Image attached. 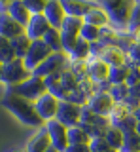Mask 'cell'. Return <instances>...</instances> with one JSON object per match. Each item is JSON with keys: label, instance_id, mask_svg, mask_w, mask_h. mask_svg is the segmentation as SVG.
Returning a JSON list of instances; mask_svg holds the SVG:
<instances>
[{"label": "cell", "instance_id": "cell-1", "mask_svg": "<svg viewBox=\"0 0 140 152\" xmlns=\"http://www.w3.org/2000/svg\"><path fill=\"white\" fill-rule=\"evenodd\" d=\"M0 103H2V107H6V110L10 112L12 116H15L21 124L36 127V129L44 127V122H42V118L38 116V112H36V104L32 101H29V99H25L23 95L15 93L12 88H6L4 97H2Z\"/></svg>", "mask_w": 140, "mask_h": 152}, {"label": "cell", "instance_id": "cell-2", "mask_svg": "<svg viewBox=\"0 0 140 152\" xmlns=\"http://www.w3.org/2000/svg\"><path fill=\"white\" fill-rule=\"evenodd\" d=\"M100 6L106 10L110 17V27L118 32H127L136 2H123V0H104Z\"/></svg>", "mask_w": 140, "mask_h": 152}, {"label": "cell", "instance_id": "cell-3", "mask_svg": "<svg viewBox=\"0 0 140 152\" xmlns=\"http://www.w3.org/2000/svg\"><path fill=\"white\" fill-rule=\"evenodd\" d=\"M45 86H48V91L53 93L55 97H59L61 101H66V99L78 89V78L70 72V69L66 66L61 72H55L45 78Z\"/></svg>", "mask_w": 140, "mask_h": 152}, {"label": "cell", "instance_id": "cell-4", "mask_svg": "<svg viewBox=\"0 0 140 152\" xmlns=\"http://www.w3.org/2000/svg\"><path fill=\"white\" fill-rule=\"evenodd\" d=\"M80 126L89 133L91 139H102V137L106 135V131L112 127V122H110V118H106V116H99V114H95L85 104V107L82 108Z\"/></svg>", "mask_w": 140, "mask_h": 152}, {"label": "cell", "instance_id": "cell-5", "mask_svg": "<svg viewBox=\"0 0 140 152\" xmlns=\"http://www.w3.org/2000/svg\"><path fill=\"white\" fill-rule=\"evenodd\" d=\"M30 76H32V72L25 65V59H13L10 63H4L0 84H4L6 88H17L25 80H29Z\"/></svg>", "mask_w": 140, "mask_h": 152}, {"label": "cell", "instance_id": "cell-6", "mask_svg": "<svg viewBox=\"0 0 140 152\" xmlns=\"http://www.w3.org/2000/svg\"><path fill=\"white\" fill-rule=\"evenodd\" d=\"M15 93L23 95L25 99H29V101L36 103L42 95L48 93V86H45V78H40V76H34L32 74L29 80H25L23 84H19L17 88H12Z\"/></svg>", "mask_w": 140, "mask_h": 152}, {"label": "cell", "instance_id": "cell-7", "mask_svg": "<svg viewBox=\"0 0 140 152\" xmlns=\"http://www.w3.org/2000/svg\"><path fill=\"white\" fill-rule=\"evenodd\" d=\"M68 65H70V57L66 53H51V57H48L32 74L40 76V78H48V76L55 74V72L64 70Z\"/></svg>", "mask_w": 140, "mask_h": 152}, {"label": "cell", "instance_id": "cell-8", "mask_svg": "<svg viewBox=\"0 0 140 152\" xmlns=\"http://www.w3.org/2000/svg\"><path fill=\"white\" fill-rule=\"evenodd\" d=\"M44 126H45V129H48V133H49L51 146H53L55 150H59V152H66L68 145H70V142H68V127L63 126L57 118L45 122Z\"/></svg>", "mask_w": 140, "mask_h": 152}, {"label": "cell", "instance_id": "cell-9", "mask_svg": "<svg viewBox=\"0 0 140 152\" xmlns=\"http://www.w3.org/2000/svg\"><path fill=\"white\" fill-rule=\"evenodd\" d=\"M51 53H53L51 48L45 44L44 40H32V46H30L29 53H27V57H25V65L29 66L30 72H34L48 57H51Z\"/></svg>", "mask_w": 140, "mask_h": 152}, {"label": "cell", "instance_id": "cell-10", "mask_svg": "<svg viewBox=\"0 0 140 152\" xmlns=\"http://www.w3.org/2000/svg\"><path fill=\"white\" fill-rule=\"evenodd\" d=\"M34 104H36V112H38V116L42 118V122L45 124V122L57 118V112H59V107H61V99L48 91L45 95H42Z\"/></svg>", "mask_w": 140, "mask_h": 152}, {"label": "cell", "instance_id": "cell-11", "mask_svg": "<svg viewBox=\"0 0 140 152\" xmlns=\"http://www.w3.org/2000/svg\"><path fill=\"white\" fill-rule=\"evenodd\" d=\"M82 108L80 104H74L70 101H61L59 112H57V120L66 127H74V126H80L82 120Z\"/></svg>", "mask_w": 140, "mask_h": 152}, {"label": "cell", "instance_id": "cell-12", "mask_svg": "<svg viewBox=\"0 0 140 152\" xmlns=\"http://www.w3.org/2000/svg\"><path fill=\"white\" fill-rule=\"evenodd\" d=\"M44 15L49 21V25L53 28H57V31H61L64 19L68 17L66 12H64V8H63V0H48L45 10H44Z\"/></svg>", "mask_w": 140, "mask_h": 152}, {"label": "cell", "instance_id": "cell-13", "mask_svg": "<svg viewBox=\"0 0 140 152\" xmlns=\"http://www.w3.org/2000/svg\"><path fill=\"white\" fill-rule=\"evenodd\" d=\"M49 28H53L49 25V21L45 19L44 13H36V15L30 17L29 25H27V34H29L30 40H44V36L48 34Z\"/></svg>", "mask_w": 140, "mask_h": 152}, {"label": "cell", "instance_id": "cell-14", "mask_svg": "<svg viewBox=\"0 0 140 152\" xmlns=\"http://www.w3.org/2000/svg\"><path fill=\"white\" fill-rule=\"evenodd\" d=\"M87 107H89L95 114H99V116L108 118L112 108H114V99H112L110 93H95L93 97H89Z\"/></svg>", "mask_w": 140, "mask_h": 152}, {"label": "cell", "instance_id": "cell-15", "mask_svg": "<svg viewBox=\"0 0 140 152\" xmlns=\"http://www.w3.org/2000/svg\"><path fill=\"white\" fill-rule=\"evenodd\" d=\"M99 57L110 66V69H114V66H121V65H127V63H129L127 51L121 50L119 46L102 48V51H100V55H99Z\"/></svg>", "mask_w": 140, "mask_h": 152}, {"label": "cell", "instance_id": "cell-16", "mask_svg": "<svg viewBox=\"0 0 140 152\" xmlns=\"http://www.w3.org/2000/svg\"><path fill=\"white\" fill-rule=\"evenodd\" d=\"M23 32H27L25 27H23L21 23H17L8 12L0 13V34H2V36L13 40V38H17L19 34H23Z\"/></svg>", "mask_w": 140, "mask_h": 152}, {"label": "cell", "instance_id": "cell-17", "mask_svg": "<svg viewBox=\"0 0 140 152\" xmlns=\"http://www.w3.org/2000/svg\"><path fill=\"white\" fill-rule=\"evenodd\" d=\"M87 63H89V74L87 76H89L95 84L104 82V80L110 78V66L106 65L99 55H91L89 59H87Z\"/></svg>", "mask_w": 140, "mask_h": 152}, {"label": "cell", "instance_id": "cell-18", "mask_svg": "<svg viewBox=\"0 0 140 152\" xmlns=\"http://www.w3.org/2000/svg\"><path fill=\"white\" fill-rule=\"evenodd\" d=\"M49 146H51V139H49V133L44 126V127H40V129H36V133L29 139L25 150L27 152H45Z\"/></svg>", "mask_w": 140, "mask_h": 152}, {"label": "cell", "instance_id": "cell-19", "mask_svg": "<svg viewBox=\"0 0 140 152\" xmlns=\"http://www.w3.org/2000/svg\"><path fill=\"white\" fill-rule=\"evenodd\" d=\"M83 23L99 27V28H104V27H110V17H108L106 10L102 8L100 4H93L91 10L85 13V17H83Z\"/></svg>", "mask_w": 140, "mask_h": 152}, {"label": "cell", "instance_id": "cell-20", "mask_svg": "<svg viewBox=\"0 0 140 152\" xmlns=\"http://www.w3.org/2000/svg\"><path fill=\"white\" fill-rule=\"evenodd\" d=\"M8 13H10V15L15 19L17 23H21L25 28H27V25H29V21H30V17H32V13L27 10V6H25V2H23V0H12Z\"/></svg>", "mask_w": 140, "mask_h": 152}, {"label": "cell", "instance_id": "cell-21", "mask_svg": "<svg viewBox=\"0 0 140 152\" xmlns=\"http://www.w3.org/2000/svg\"><path fill=\"white\" fill-rule=\"evenodd\" d=\"M93 2H80V0H63V8L70 17H85V13L91 10Z\"/></svg>", "mask_w": 140, "mask_h": 152}, {"label": "cell", "instance_id": "cell-22", "mask_svg": "<svg viewBox=\"0 0 140 152\" xmlns=\"http://www.w3.org/2000/svg\"><path fill=\"white\" fill-rule=\"evenodd\" d=\"M131 114H133V110H131V107L127 103H114V108H112L108 118H110L112 126H119L121 122L127 120Z\"/></svg>", "mask_w": 140, "mask_h": 152}, {"label": "cell", "instance_id": "cell-23", "mask_svg": "<svg viewBox=\"0 0 140 152\" xmlns=\"http://www.w3.org/2000/svg\"><path fill=\"white\" fill-rule=\"evenodd\" d=\"M12 46H13V51H15L17 59H25L27 53H29V50H30V46H32V40L29 38L27 32H23V34H19L17 38L12 40Z\"/></svg>", "mask_w": 140, "mask_h": 152}, {"label": "cell", "instance_id": "cell-24", "mask_svg": "<svg viewBox=\"0 0 140 152\" xmlns=\"http://www.w3.org/2000/svg\"><path fill=\"white\" fill-rule=\"evenodd\" d=\"M68 57L72 61H87L91 57V44L89 42H85L83 38L76 42V46L72 48V51L68 53Z\"/></svg>", "mask_w": 140, "mask_h": 152}, {"label": "cell", "instance_id": "cell-25", "mask_svg": "<svg viewBox=\"0 0 140 152\" xmlns=\"http://www.w3.org/2000/svg\"><path fill=\"white\" fill-rule=\"evenodd\" d=\"M91 137L89 133L83 129L82 126H74L68 127V142L70 145H91Z\"/></svg>", "mask_w": 140, "mask_h": 152}, {"label": "cell", "instance_id": "cell-26", "mask_svg": "<svg viewBox=\"0 0 140 152\" xmlns=\"http://www.w3.org/2000/svg\"><path fill=\"white\" fill-rule=\"evenodd\" d=\"M104 139H106V142H108L112 148H115V150L121 152V148H123V142H125V133L121 131L118 126H112L110 129L106 131Z\"/></svg>", "mask_w": 140, "mask_h": 152}, {"label": "cell", "instance_id": "cell-27", "mask_svg": "<svg viewBox=\"0 0 140 152\" xmlns=\"http://www.w3.org/2000/svg\"><path fill=\"white\" fill-rule=\"evenodd\" d=\"M44 42L51 48L53 53H64L63 51V40H61V31H57V28H49L48 34L44 36Z\"/></svg>", "mask_w": 140, "mask_h": 152}, {"label": "cell", "instance_id": "cell-28", "mask_svg": "<svg viewBox=\"0 0 140 152\" xmlns=\"http://www.w3.org/2000/svg\"><path fill=\"white\" fill-rule=\"evenodd\" d=\"M129 70H131V63L110 69V78H108V80L112 82V86H115V84H127Z\"/></svg>", "mask_w": 140, "mask_h": 152}, {"label": "cell", "instance_id": "cell-29", "mask_svg": "<svg viewBox=\"0 0 140 152\" xmlns=\"http://www.w3.org/2000/svg\"><path fill=\"white\" fill-rule=\"evenodd\" d=\"M13 59H17V57H15V51H13L12 40L0 34V61L2 63H10Z\"/></svg>", "mask_w": 140, "mask_h": 152}, {"label": "cell", "instance_id": "cell-30", "mask_svg": "<svg viewBox=\"0 0 140 152\" xmlns=\"http://www.w3.org/2000/svg\"><path fill=\"white\" fill-rule=\"evenodd\" d=\"M100 31H102V28H99V27H93V25L83 23L82 32H80V38H83V40L89 42V44H99V40H100Z\"/></svg>", "mask_w": 140, "mask_h": 152}, {"label": "cell", "instance_id": "cell-31", "mask_svg": "<svg viewBox=\"0 0 140 152\" xmlns=\"http://www.w3.org/2000/svg\"><path fill=\"white\" fill-rule=\"evenodd\" d=\"M118 38H119V32L114 31L112 27H104L100 31V40L99 44L102 48H110V46H118Z\"/></svg>", "mask_w": 140, "mask_h": 152}, {"label": "cell", "instance_id": "cell-32", "mask_svg": "<svg viewBox=\"0 0 140 152\" xmlns=\"http://www.w3.org/2000/svg\"><path fill=\"white\" fill-rule=\"evenodd\" d=\"M121 152H140V135L136 131L125 133V142Z\"/></svg>", "mask_w": 140, "mask_h": 152}, {"label": "cell", "instance_id": "cell-33", "mask_svg": "<svg viewBox=\"0 0 140 152\" xmlns=\"http://www.w3.org/2000/svg\"><path fill=\"white\" fill-rule=\"evenodd\" d=\"M70 72L78 78V82L83 78H87V74H89V63L87 61H72L70 59V65H68Z\"/></svg>", "mask_w": 140, "mask_h": 152}, {"label": "cell", "instance_id": "cell-34", "mask_svg": "<svg viewBox=\"0 0 140 152\" xmlns=\"http://www.w3.org/2000/svg\"><path fill=\"white\" fill-rule=\"evenodd\" d=\"M110 95L114 99V103H125L129 99V86L127 84H115L112 86Z\"/></svg>", "mask_w": 140, "mask_h": 152}, {"label": "cell", "instance_id": "cell-35", "mask_svg": "<svg viewBox=\"0 0 140 152\" xmlns=\"http://www.w3.org/2000/svg\"><path fill=\"white\" fill-rule=\"evenodd\" d=\"M78 91H82L87 99H89V97H93V95L97 93V84L87 76V78H83V80L78 82Z\"/></svg>", "mask_w": 140, "mask_h": 152}, {"label": "cell", "instance_id": "cell-36", "mask_svg": "<svg viewBox=\"0 0 140 152\" xmlns=\"http://www.w3.org/2000/svg\"><path fill=\"white\" fill-rule=\"evenodd\" d=\"M23 2H25L27 10H29L32 15H36V13H44L48 0H23Z\"/></svg>", "mask_w": 140, "mask_h": 152}, {"label": "cell", "instance_id": "cell-37", "mask_svg": "<svg viewBox=\"0 0 140 152\" xmlns=\"http://www.w3.org/2000/svg\"><path fill=\"white\" fill-rule=\"evenodd\" d=\"M89 146H91V152H119V150L112 148L108 142H106L104 137H102V139H93Z\"/></svg>", "mask_w": 140, "mask_h": 152}, {"label": "cell", "instance_id": "cell-38", "mask_svg": "<svg viewBox=\"0 0 140 152\" xmlns=\"http://www.w3.org/2000/svg\"><path fill=\"white\" fill-rule=\"evenodd\" d=\"M127 57H129L131 65L140 66V44H133V46H131V50L127 51Z\"/></svg>", "mask_w": 140, "mask_h": 152}, {"label": "cell", "instance_id": "cell-39", "mask_svg": "<svg viewBox=\"0 0 140 152\" xmlns=\"http://www.w3.org/2000/svg\"><path fill=\"white\" fill-rule=\"evenodd\" d=\"M138 84H140V66L131 65L129 78H127V86H129V88H133V86H138Z\"/></svg>", "mask_w": 140, "mask_h": 152}, {"label": "cell", "instance_id": "cell-40", "mask_svg": "<svg viewBox=\"0 0 140 152\" xmlns=\"http://www.w3.org/2000/svg\"><path fill=\"white\" fill-rule=\"evenodd\" d=\"M136 124H138V122L134 120V116L131 114L127 120H125V122H121L118 127H119V129L123 131V133H129V131H136Z\"/></svg>", "mask_w": 140, "mask_h": 152}, {"label": "cell", "instance_id": "cell-41", "mask_svg": "<svg viewBox=\"0 0 140 152\" xmlns=\"http://www.w3.org/2000/svg\"><path fill=\"white\" fill-rule=\"evenodd\" d=\"M66 152H91L89 145H68Z\"/></svg>", "mask_w": 140, "mask_h": 152}, {"label": "cell", "instance_id": "cell-42", "mask_svg": "<svg viewBox=\"0 0 140 152\" xmlns=\"http://www.w3.org/2000/svg\"><path fill=\"white\" fill-rule=\"evenodd\" d=\"M129 97H134L136 101H140V84H138V86H133V88H129Z\"/></svg>", "mask_w": 140, "mask_h": 152}, {"label": "cell", "instance_id": "cell-43", "mask_svg": "<svg viewBox=\"0 0 140 152\" xmlns=\"http://www.w3.org/2000/svg\"><path fill=\"white\" fill-rule=\"evenodd\" d=\"M133 32V36H134V44H140V27H136L134 31H131Z\"/></svg>", "mask_w": 140, "mask_h": 152}, {"label": "cell", "instance_id": "cell-44", "mask_svg": "<svg viewBox=\"0 0 140 152\" xmlns=\"http://www.w3.org/2000/svg\"><path fill=\"white\" fill-rule=\"evenodd\" d=\"M133 116H134V120H136V122L140 124V107L136 108V110H133Z\"/></svg>", "mask_w": 140, "mask_h": 152}, {"label": "cell", "instance_id": "cell-45", "mask_svg": "<svg viewBox=\"0 0 140 152\" xmlns=\"http://www.w3.org/2000/svg\"><path fill=\"white\" fill-rule=\"evenodd\" d=\"M45 152H59V150H55V148H53V146H49V148H48V150H45Z\"/></svg>", "mask_w": 140, "mask_h": 152}, {"label": "cell", "instance_id": "cell-46", "mask_svg": "<svg viewBox=\"0 0 140 152\" xmlns=\"http://www.w3.org/2000/svg\"><path fill=\"white\" fill-rule=\"evenodd\" d=\"M2 66H4V63H2V61H0V76H2Z\"/></svg>", "mask_w": 140, "mask_h": 152}, {"label": "cell", "instance_id": "cell-47", "mask_svg": "<svg viewBox=\"0 0 140 152\" xmlns=\"http://www.w3.org/2000/svg\"><path fill=\"white\" fill-rule=\"evenodd\" d=\"M136 133L140 135V124H136Z\"/></svg>", "mask_w": 140, "mask_h": 152}, {"label": "cell", "instance_id": "cell-48", "mask_svg": "<svg viewBox=\"0 0 140 152\" xmlns=\"http://www.w3.org/2000/svg\"><path fill=\"white\" fill-rule=\"evenodd\" d=\"M15 152H27V150H25V148H23V150H15Z\"/></svg>", "mask_w": 140, "mask_h": 152}]
</instances>
